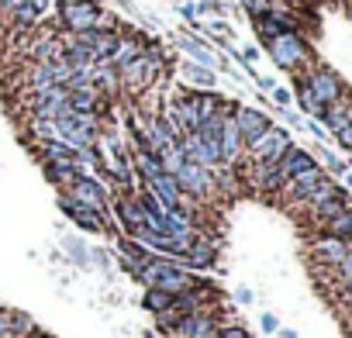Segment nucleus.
I'll list each match as a JSON object with an SVG mask.
<instances>
[{"label":"nucleus","instance_id":"1","mask_svg":"<svg viewBox=\"0 0 352 338\" xmlns=\"http://www.w3.org/2000/svg\"><path fill=\"white\" fill-rule=\"evenodd\" d=\"M266 52H270V59H273L280 69H287V73H304V69L314 66L311 45L304 42L300 32H283V35L270 38V42H266Z\"/></svg>","mask_w":352,"mask_h":338},{"label":"nucleus","instance_id":"2","mask_svg":"<svg viewBox=\"0 0 352 338\" xmlns=\"http://www.w3.org/2000/svg\"><path fill=\"white\" fill-rule=\"evenodd\" d=\"M100 131H104V117H97V114H80V111H69V107H66V111L56 117V138H63V142L73 145V148H90V145H97Z\"/></svg>","mask_w":352,"mask_h":338},{"label":"nucleus","instance_id":"3","mask_svg":"<svg viewBox=\"0 0 352 338\" xmlns=\"http://www.w3.org/2000/svg\"><path fill=\"white\" fill-rule=\"evenodd\" d=\"M100 4L97 0H56V25L69 35L76 32H94L97 18H100Z\"/></svg>","mask_w":352,"mask_h":338},{"label":"nucleus","instance_id":"4","mask_svg":"<svg viewBox=\"0 0 352 338\" xmlns=\"http://www.w3.org/2000/svg\"><path fill=\"white\" fill-rule=\"evenodd\" d=\"M173 180H176V187H180L190 201H197V204H204V201H214V197H218L214 169H204V166H197V162H190V159H187L180 169H176Z\"/></svg>","mask_w":352,"mask_h":338},{"label":"nucleus","instance_id":"5","mask_svg":"<svg viewBox=\"0 0 352 338\" xmlns=\"http://www.w3.org/2000/svg\"><path fill=\"white\" fill-rule=\"evenodd\" d=\"M59 211H63L80 232H90V235H121L118 225H114V218H104V214H97V211L76 204L69 194H59Z\"/></svg>","mask_w":352,"mask_h":338},{"label":"nucleus","instance_id":"6","mask_svg":"<svg viewBox=\"0 0 352 338\" xmlns=\"http://www.w3.org/2000/svg\"><path fill=\"white\" fill-rule=\"evenodd\" d=\"M290 145H294L290 131L280 128V124H273V128H266L252 145H245V159H249V162H280V155H283Z\"/></svg>","mask_w":352,"mask_h":338},{"label":"nucleus","instance_id":"7","mask_svg":"<svg viewBox=\"0 0 352 338\" xmlns=\"http://www.w3.org/2000/svg\"><path fill=\"white\" fill-rule=\"evenodd\" d=\"M63 194H69L76 204H83V207H90V211H97V214H104V218H111V190L97 180V177H76V183L69 187V190H63Z\"/></svg>","mask_w":352,"mask_h":338},{"label":"nucleus","instance_id":"8","mask_svg":"<svg viewBox=\"0 0 352 338\" xmlns=\"http://www.w3.org/2000/svg\"><path fill=\"white\" fill-rule=\"evenodd\" d=\"M304 80H307L311 93H314L324 107L349 93V90H345V83H342V76H338L335 69H328V66H318V63H314L311 69H304Z\"/></svg>","mask_w":352,"mask_h":338},{"label":"nucleus","instance_id":"9","mask_svg":"<svg viewBox=\"0 0 352 338\" xmlns=\"http://www.w3.org/2000/svg\"><path fill=\"white\" fill-rule=\"evenodd\" d=\"M176 262H180L184 269H190V273H208V269L218 266V242L201 232V235L194 238V245L187 249V256L176 259Z\"/></svg>","mask_w":352,"mask_h":338},{"label":"nucleus","instance_id":"10","mask_svg":"<svg viewBox=\"0 0 352 338\" xmlns=\"http://www.w3.org/2000/svg\"><path fill=\"white\" fill-rule=\"evenodd\" d=\"M324 177H328V173H324V169H321V166L314 162L311 169H304V173H297L294 180H287V183L280 187V194H283L287 201H294V204H304V201H307V197L314 194V187H318V183H321Z\"/></svg>","mask_w":352,"mask_h":338},{"label":"nucleus","instance_id":"11","mask_svg":"<svg viewBox=\"0 0 352 338\" xmlns=\"http://www.w3.org/2000/svg\"><path fill=\"white\" fill-rule=\"evenodd\" d=\"M235 124H239V131H242V142L252 145L266 128H273V117H270L266 111H259V107H245V104H239V111H235Z\"/></svg>","mask_w":352,"mask_h":338},{"label":"nucleus","instance_id":"12","mask_svg":"<svg viewBox=\"0 0 352 338\" xmlns=\"http://www.w3.org/2000/svg\"><path fill=\"white\" fill-rule=\"evenodd\" d=\"M114 238H118V252H121V269L128 276H138V269H145L155 259V252H148L142 242H135L128 235H114Z\"/></svg>","mask_w":352,"mask_h":338},{"label":"nucleus","instance_id":"13","mask_svg":"<svg viewBox=\"0 0 352 338\" xmlns=\"http://www.w3.org/2000/svg\"><path fill=\"white\" fill-rule=\"evenodd\" d=\"M176 49H180L190 63H201V66H208V69H214L218 73V63H221V56L208 45V38H201V35H180L176 38Z\"/></svg>","mask_w":352,"mask_h":338},{"label":"nucleus","instance_id":"14","mask_svg":"<svg viewBox=\"0 0 352 338\" xmlns=\"http://www.w3.org/2000/svg\"><path fill=\"white\" fill-rule=\"evenodd\" d=\"M311 166H314V155L300 145H290L276 162V177H280V183H287V180H294L297 173H304V169H311Z\"/></svg>","mask_w":352,"mask_h":338},{"label":"nucleus","instance_id":"15","mask_svg":"<svg viewBox=\"0 0 352 338\" xmlns=\"http://www.w3.org/2000/svg\"><path fill=\"white\" fill-rule=\"evenodd\" d=\"M42 169H45V180L63 194V190H69L73 183H76V177H83V169L76 166V162H42Z\"/></svg>","mask_w":352,"mask_h":338},{"label":"nucleus","instance_id":"16","mask_svg":"<svg viewBox=\"0 0 352 338\" xmlns=\"http://www.w3.org/2000/svg\"><path fill=\"white\" fill-rule=\"evenodd\" d=\"M180 76H184V83L190 87V90H218V73L214 69H208V66H201V63H184L180 66Z\"/></svg>","mask_w":352,"mask_h":338},{"label":"nucleus","instance_id":"17","mask_svg":"<svg viewBox=\"0 0 352 338\" xmlns=\"http://www.w3.org/2000/svg\"><path fill=\"white\" fill-rule=\"evenodd\" d=\"M311 249H314V259H318V262H324V266H331V269H335V266L349 256L345 242H342V238H331V235L314 238V245H311Z\"/></svg>","mask_w":352,"mask_h":338},{"label":"nucleus","instance_id":"18","mask_svg":"<svg viewBox=\"0 0 352 338\" xmlns=\"http://www.w3.org/2000/svg\"><path fill=\"white\" fill-rule=\"evenodd\" d=\"M345 207H352V197H349V190H338V194H335V197H328L324 204L311 207V218H314L318 225H324V221H331L335 214H342Z\"/></svg>","mask_w":352,"mask_h":338},{"label":"nucleus","instance_id":"19","mask_svg":"<svg viewBox=\"0 0 352 338\" xmlns=\"http://www.w3.org/2000/svg\"><path fill=\"white\" fill-rule=\"evenodd\" d=\"M63 252L66 262H73L76 269H90V245L80 235H63Z\"/></svg>","mask_w":352,"mask_h":338},{"label":"nucleus","instance_id":"20","mask_svg":"<svg viewBox=\"0 0 352 338\" xmlns=\"http://www.w3.org/2000/svg\"><path fill=\"white\" fill-rule=\"evenodd\" d=\"M35 331H38V324H35L32 314L8 307V335H11V338H28V335H35Z\"/></svg>","mask_w":352,"mask_h":338},{"label":"nucleus","instance_id":"21","mask_svg":"<svg viewBox=\"0 0 352 338\" xmlns=\"http://www.w3.org/2000/svg\"><path fill=\"white\" fill-rule=\"evenodd\" d=\"M321 232H324V235H331V238L349 242V238H352V207H345L342 214H335L331 221H324V225H321Z\"/></svg>","mask_w":352,"mask_h":338},{"label":"nucleus","instance_id":"22","mask_svg":"<svg viewBox=\"0 0 352 338\" xmlns=\"http://www.w3.org/2000/svg\"><path fill=\"white\" fill-rule=\"evenodd\" d=\"M142 307H145L148 314H162V311L173 307V293H166V290H159V286H145V293H142Z\"/></svg>","mask_w":352,"mask_h":338},{"label":"nucleus","instance_id":"23","mask_svg":"<svg viewBox=\"0 0 352 338\" xmlns=\"http://www.w3.org/2000/svg\"><path fill=\"white\" fill-rule=\"evenodd\" d=\"M90 266L111 273V269H114V252H111L107 245H94V249H90Z\"/></svg>","mask_w":352,"mask_h":338},{"label":"nucleus","instance_id":"24","mask_svg":"<svg viewBox=\"0 0 352 338\" xmlns=\"http://www.w3.org/2000/svg\"><path fill=\"white\" fill-rule=\"evenodd\" d=\"M318 155H321V162H324V169H328L331 177H345V169H349L345 159H338L335 152H328V148H321V145H318Z\"/></svg>","mask_w":352,"mask_h":338},{"label":"nucleus","instance_id":"25","mask_svg":"<svg viewBox=\"0 0 352 338\" xmlns=\"http://www.w3.org/2000/svg\"><path fill=\"white\" fill-rule=\"evenodd\" d=\"M242 8H245L249 21H256V18H263L266 11H273L276 4H273V0H242Z\"/></svg>","mask_w":352,"mask_h":338},{"label":"nucleus","instance_id":"26","mask_svg":"<svg viewBox=\"0 0 352 338\" xmlns=\"http://www.w3.org/2000/svg\"><path fill=\"white\" fill-rule=\"evenodd\" d=\"M335 276L342 280V286H349V290H352V252H349V256L335 266Z\"/></svg>","mask_w":352,"mask_h":338},{"label":"nucleus","instance_id":"27","mask_svg":"<svg viewBox=\"0 0 352 338\" xmlns=\"http://www.w3.org/2000/svg\"><path fill=\"white\" fill-rule=\"evenodd\" d=\"M270 97H273L276 107H290V104H294V90H287V87H273Z\"/></svg>","mask_w":352,"mask_h":338},{"label":"nucleus","instance_id":"28","mask_svg":"<svg viewBox=\"0 0 352 338\" xmlns=\"http://www.w3.org/2000/svg\"><path fill=\"white\" fill-rule=\"evenodd\" d=\"M180 18L190 25V28H197V18H201V11H197V4H180Z\"/></svg>","mask_w":352,"mask_h":338},{"label":"nucleus","instance_id":"29","mask_svg":"<svg viewBox=\"0 0 352 338\" xmlns=\"http://www.w3.org/2000/svg\"><path fill=\"white\" fill-rule=\"evenodd\" d=\"M259 324H263V331H266V335H276V331H280V317H276V314H263V317H259Z\"/></svg>","mask_w":352,"mask_h":338},{"label":"nucleus","instance_id":"30","mask_svg":"<svg viewBox=\"0 0 352 338\" xmlns=\"http://www.w3.org/2000/svg\"><path fill=\"white\" fill-rule=\"evenodd\" d=\"M197 11H204V14H221V11H225V4H221V0H201Z\"/></svg>","mask_w":352,"mask_h":338},{"label":"nucleus","instance_id":"31","mask_svg":"<svg viewBox=\"0 0 352 338\" xmlns=\"http://www.w3.org/2000/svg\"><path fill=\"white\" fill-rule=\"evenodd\" d=\"M304 128H307L318 142H324V138H328V131H324V128H321V121H314V117H307V121H304Z\"/></svg>","mask_w":352,"mask_h":338},{"label":"nucleus","instance_id":"32","mask_svg":"<svg viewBox=\"0 0 352 338\" xmlns=\"http://www.w3.org/2000/svg\"><path fill=\"white\" fill-rule=\"evenodd\" d=\"M252 80H256V87H259V90H263V93H270V90H273V87H276V80H273V76H263V73H256V76H252Z\"/></svg>","mask_w":352,"mask_h":338},{"label":"nucleus","instance_id":"33","mask_svg":"<svg viewBox=\"0 0 352 338\" xmlns=\"http://www.w3.org/2000/svg\"><path fill=\"white\" fill-rule=\"evenodd\" d=\"M335 138H338V145H342V148H349V152H352V124H349V128H342V131H335Z\"/></svg>","mask_w":352,"mask_h":338},{"label":"nucleus","instance_id":"34","mask_svg":"<svg viewBox=\"0 0 352 338\" xmlns=\"http://www.w3.org/2000/svg\"><path fill=\"white\" fill-rule=\"evenodd\" d=\"M25 4H28V8H32V11H35V14L42 18V14L49 11V4H52V0H25Z\"/></svg>","mask_w":352,"mask_h":338},{"label":"nucleus","instance_id":"35","mask_svg":"<svg viewBox=\"0 0 352 338\" xmlns=\"http://www.w3.org/2000/svg\"><path fill=\"white\" fill-rule=\"evenodd\" d=\"M235 300H239V304H245V307H249V304H252V300H256V293H252V290H245V286H239V290H235Z\"/></svg>","mask_w":352,"mask_h":338},{"label":"nucleus","instance_id":"36","mask_svg":"<svg viewBox=\"0 0 352 338\" xmlns=\"http://www.w3.org/2000/svg\"><path fill=\"white\" fill-rule=\"evenodd\" d=\"M0 338H11L8 335V307H0Z\"/></svg>","mask_w":352,"mask_h":338},{"label":"nucleus","instance_id":"37","mask_svg":"<svg viewBox=\"0 0 352 338\" xmlns=\"http://www.w3.org/2000/svg\"><path fill=\"white\" fill-rule=\"evenodd\" d=\"M276 338H297V331H294V328H280Z\"/></svg>","mask_w":352,"mask_h":338},{"label":"nucleus","instance_id":"38","mask_svg":"<svg viewBox=\"0 0 352 338\" xmlns=\"http://www.w3.org/2000/svg\"><path fill=\"white\" fill-rule=\"evenodd\" d=\"M11 4H14V0H0V14H8V11H11Z\"/></svg>","mask_w":352,"mask_h":338},{"label":"nucleus","instance_id":"39","mask_svg":"<svg viewBox=\"0 0 352 338\" xmlns=\"http://www.w3.org/2000/svg\"><path fill=\"white\" fill-rule=\"evenodd\" d=\"M342 180H345V187L352 190V169H345V177H342Z\"/></svg>","mask_w":352,"mask_h":338},{"label":"nucleus","instance_id":"40","mask_svg":"<svg viewBox=\"0 0 352 338\" xmlns=\"http://www.w3.org/2000/svg\"><path fill=\"white\" fill-rule=\"evenodd\" d=\"M162 338H180V335H173V331H169V335H162Z\"/></svg>","mask_w":352,"mask_h":338},{"label":"nucleus","instance_id":"41","mask_svg":"<svg viewBox=\"0 0 352 338\" xmlns=\"http://www.w3.org/2000/svg\"><path fill=\"white\" fill-rule=\"evenodd\" d=\"M345 249H349V252H352V238H349V242H345Z\"/></svg>","mask_w":352,"mask_h":338}]
</instances>
